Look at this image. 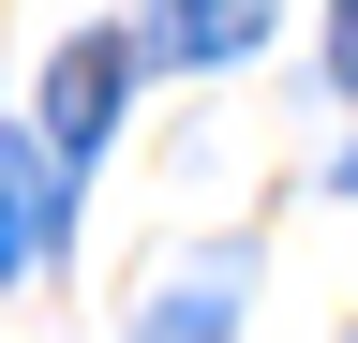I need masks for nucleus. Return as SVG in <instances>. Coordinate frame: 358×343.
I'll return each instance as SVG.
<instances>
[{"mask_svg":"<svg viewBox=\"0 0 358 343\" xmlns=\"http://www.w3.org/2000/svg\"><path fill=\"white\" fill-rule=\"evenodd\" d=\"M120 90H134V45H120V30L60 45V75H45V149H60V164H90V149L120 135Z\"/></svg>","mask_w":358,"mask_h":343,"instance_id":"obj_1","label":"nucleus"},{"mask_svg":"<svg viewBox=\"0 0 358 343\" xmlns=\"http://www.w3.org/2000/svg\"><path fill=\"white\" fill-rule=\"evenodd\" d=\"M60 180H75V164L45 149V135H0V284L60 239Z\"/></svg>","mask_w":358,"mask_h":343,"instance_id":"obj_2","label":"nucleus"},{"mask_svg":"<svg viewBox=\"0 0 358 343\" xmlns=\"http://www.w3.org/2000/svg\"><path fill=\"white\" fill-rule=\"evenodd\" d=\"M254 30H268V0H164V60H209L224 75Z\"/></svg>","mask_w":358,"mask_h":343,"instance_id":"obj_3","label":"nucleus"},{"mask_svg":"<svg viewBox=\"0 0 358 343\" xmlns=\"http://www.w3.org/2000/svg\"><path fill=\"white\" fill-rule=\"evenodd\" d=\"M224 328H239V269H194V284L150 298V328H134V343H224Z\"/></svg>","mask_w":358,"mask_h":343,"instance_id":"obj_4","label":"nucleus"},{"mask_svg":"<svg viewBox=\"0 0 358 343\" xmlns=\"http://www.w3.org/2000/svg\"><path fill=\"white\" fill-rule=\"evenodd\" d=\"M329 75L358 90V0H329Z\"/></svg>","mask_w":358,"mask_h":343,"instance_id":"obj_5","label":"nucleus"},{"mask_svg":"<svg viewBox=\"0 0 358 343\" xmlns=\"http://www.w3.org/2000/svg\"><path fill=\"white\" fill-rule=\"evenodd\" d=\"M343 194H358V149H343Z\"/></svg>","mask_w":358,"mask_h":343,"instance_id":"obj_6","label":"nucleus"}]
</instances>
